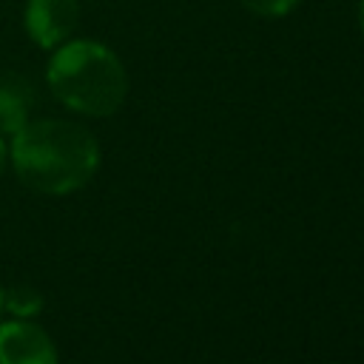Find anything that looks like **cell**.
Listing matches in <instances>:
<instances>
[{
  "label": "cell",
  "instance_id": "cell-8",
  "mask_svg": "<svg viewBox=\"0 0 364 364\" xmlns=\"http://www.w3.org/2000/svg\"><path fill=\"white\" fill-rule=\"evenodd\" d=\"M6 162H9V145H6V139L0 136V176H3V171H6Z\"/></svg>",
  "mask_w": 364,
  "mask_h": 364
},
{
  "label": "cell",
  "instance_id": "cell-4",
  "mask_svg": "<svg viewBox=\"0 0 364 364\" xmlns=\"http://www.w3.org/2000/svg\"><path fill=\"white\" fill-rule=\"evenodd\" d=\"M0 364H57V350L43 327L17 318L0 324Z\"/></svg>",
  "mask_w": 364,
  "mask_h": 364
},
{
  "label": "cell",
  "instance_id": "cell-5",
  "mask_svg": "<svg viewBox=\"0 0 364 364\" xmlns=\"http://www.w3.org/2000/svg\"><path fill=\"white\" fill-rule=\"evenodd\" d=\"M28 85L17 77L0 80V136H14L28 122Z\"/></svg>",
  "mask_w": 364,
  "mask_h": 364
},
{
  "label": "cell",
  "instance_id": "cell-3",
  "mask_svg": "<svg viewBox=\"0 0 364 364\" xmlns=\"http://www.w3.org/2000/svg\"><path fill=\"white\" fill-rule=\"evenodd\" d=\"M80 23V0H28L26 31L40 48L63 46Z\"/></svg>",
  "mask_w": 364,
  "mask_h": 364
},
{
  "label": "cell",
  "instance_id": "cell-10",
  "mask_svg": "<svg viewBox=\"0 0 364 364\" xmlns=\"http://www.w3.org/2000/svg\"><path fill=\"white\" fill-rule=\"evenodd\" d=\"M0 310H3V290H0Z\"/></svg>",
  "mask_w": 364,
  "mask_h": 364
},
{
  "label": "cell",
  "instance_id": "cell-2",
  "mask_svg": "<svg viewBox=\"0 0 364 364\" xmlns=\"http://www.w3.org/2000/svg\"><path fill=\"white\" fill-rule=\"evenodd\" d=\"M46 77L54 97L85 117H111L128 94L125 65L97 40H68L57 46Z\"/></svg>",
  "mask_w": 364,
  "mask_h": 364
},
{
  "label": "cell",
  "instance_id": "cell-9",
  "mask_svg": "<svg viewBox=\"0 0 364 364\" xmlns=\"http://www.w3.org/2000/svg\"><path fill=\"white\" fill-rule=\"evenodd\" d=\"M358 26H361V34H364V0H361V6H358Z\"/></svg>",
  "mask_w": 364,
  "mask_h": 364
},
{
  "label": "cell",
  "instance_id": "cell-7",
  "mask_svg": "<svg viewBox=\"0 0 364 364\" xmlns=\"http://www.w3.org/2000/svg\"><path fill=\"white\" fill-rule=\"evenodd\" d=\"M247 11L259 14V17H282L287 14L299 0H239Z\"/></svg>",
  "mask_w": 364,
  "mask_h": 364
},
{
  "label": "cell",
  "instance_id": "cell-1",
  "mask_svg": "<svg viewBox=\"0 0 364 364\" xmlns=\"http://www.w3.org/2000/svg\"><path fill=\"white\" fill-rule=\"evenodd\" d=\"M11 165L31 191L63 196L91 182L100 168V145L77 122L34 119L11 136Z\"/></svg>",
  "mask_w": 364,
  "mask_h": 364
},
{
  "label": "cell",
  "instance_id": "cell-6",
  "mask_svg": "<svg viewBox=\"0 0 364 364\" xmlns=\"http://www.w3.org/2000/svg\"><path fill=\"white\" fill-rule=\"evenodd\" d=\"M3 301L9 304V310H11L17 318H28V316H34V313L43 307L40 293L31 290V287H14Z\"/></svg>",
  "mask_w": 364,
  "mask_h": 364
}]
</instances>
